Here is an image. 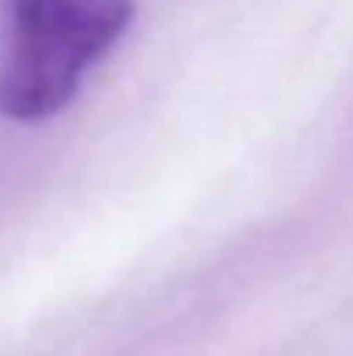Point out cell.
Here are the masks:
<instances>
[{
	"label": "cell",
	"mask_w": 353,
	"mask_h": 356,
	"mask_svg": "<svg viewBox=\"0 0 353 356\" xmlns=\"http://www.w3.org/2000/svg\"><path fill=\"white\" fill-rule=\"evenodd\" d=\"M132 14L135 0H7L0 115L10 121L59 115L125 35Z\"/></svg>",
	"instance_id": "1"
}]
</instances>
